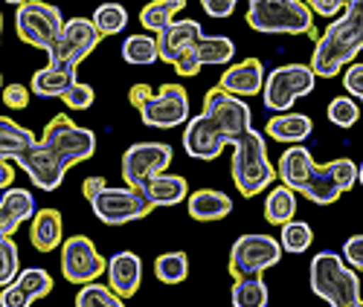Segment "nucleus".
<instances>
[{
    "label": "nucleus",
    "instance_id": "nucleus-50",
    "mask_svg": "<svg viewBox=\"0 0 363 307\" xmlns=\"http://www.w3.org/2000/svg\"><path fill=\"white\" fill-rule=\"evenodd\" d=\"M0 29H4V15H0Z\"/></svg>",
    "mask_w": 363,
    "mask_h": 307
},
{
    "label": "nucleus",
    "instance_id": "nucleus-4",
    "mask_svg": "<svg viewBox=\"0 0 363 307\" xmlns=\"http://www.w3.org/2000/svg\"><path fill=\"white\" fill-rule=\"evenodd\" d=\"M247 23L264 35H308L320 38L314 29V15L302 0H250Z\"/></svg>",
    "mask_w": 363,
    "mask_h": 307
},
{
    "label": "nucleus",
    "instance_id": "nucleus-7",
    "mask_svg": "<svg viewBox=\"0 0 363 307\" xmlns=\"http://www.w3.org/2000/svg\"><path fill=\"white\" fill-rule=\"evenodd\" d=\"M131 105L140 110L143 122L151 128H177L189 122V96L184 84H160V90L148 84H134L128 93Z\"/></svg>",
    "mask_w": 363,
    "mask_h": 307
},
{
    "label": "nucleus",
    "instance_id": "nucleus-20",
    "mask_svg": "<svg viewBox=\"0 0 363 307\" xmlns=\"http://www.w3.org/2000/svg\"><path fill=\"white\" fill-rule=\"evenodd\" d=\"M105 272H108V287H111L119 299H131V296H137L140 282H143V261H140L137 253L123 250V253L111 255Z\"/></svg>",
    "mask_w": 363,
    "mask_h": 307
},
{
    "label": "nucleus",
    "instance_id": "nucleus-22",
    "mask_svg": "<svg viewBox=\"0 0 363 307\" xmlns=\"http://www.w3.org/2000/svg\"><path fill=\"white\" fill-rule=\"evenodd\" d=\"M314 171V157L306 145H291L282 157H279V166H277V174L282 180V186H288L291 192H302L306 183Z\"/></svg>",
    "mask_w": 363,
    "mask_h": 307
},
{
    "label": "nucleus",
    "instance_id": "nucleus-2",
    "mask_svg": "<svg viewBox=\"0 0 363 307\" xmlns=\"http://www.w3.org/2000/svg\"><path fill=\"white\" fill-rule=\"evenodd\" d=\"M250 128V108L216 84L203 96V113L186 122L184 151L192 160H216L224 145H235Z\"/></svg>",
    "mask_w": 363,
    "mask_h": 307
},
{
    "label": "nucleus",
    "instance_id": "nucleus-30",
    "mask_svg": "<svg viewBox=\"0 0 363 307\" xmlns=\"http://www.w3.org/2000/svg\"><path fill=\"white\" fill-rule=\"evenodd\" d=\"M195 55L203 64H230L235 55V44L227 35H201V41L195 44Z\"/></svg>",
    "mask_w": 363,
    "mask_h": 307
},
{
    "label": "nucleus",
    "instance_id": "nucleus-28",
    "mask_svg": "<svg viewBox=\"0 0 363 307\" xmlns=\"http://www.w3.org/2000/svg\"><path fill=\"white\" fill-rule=\"evenodd\" d=\"M184 6H186V0H151L140 12V23H143V29L155 33V38H157Z\"/></svg>",
    "mask_w": 363,
    "mask_h": 307
},
{
    "label": "nucleus",
    "instance_id": "nucleus-18",
    "mask_svg": "<svg viewBox=\"0 0 363 307\" xmlns=\"http://www.w3.org/2000/svg\"><path fill=\"white\" fill-rule=\"evenodd\" d=\"M203 29L198 21L186 18V21H172L163 33L157 35V52H160V61H166V64H177V58L195 50V44L201 41Z\"/></svg>",
    "mask_w": 363,
    "mask_h": 307
},
{
    "label": "nucleus",
    "instance_id": "nucleus-23",
    "mask_svg": "<svg viewBox=\"0 0 363 307\" xmlns=\"http://www.w3.org/2000/svg\"><path fill=\"white\" fill-rule=\"evenodd\" d=\"M29 238H33V247L38 253H52L62 247L65 232H62V212L58 209H38L33 218V229H29Z\"/></svg>",
    "mask_w": 363,
    "mask_h": 307
},
{
    "label": "nucleus",
    "instance_id": "nucleus-39",
    "mask_svg": "<svg viewBox=\"0 0 363 307\" xmlns=\"http://www.w3.org/2000/svg\"><path fill=\"white\" fill-rule=\"evenodd\" d=\"M94 99H96L94 87L84 84V81H76V84L67 90V93L62 96V102H65L67 108H73V110H87L90 105H94Z\"/></svg>",
    "mask_w": 363,
    "mask_h": 307
},
{
    "label": "nucleus",
    "instance_id": "nucleus-15",
    "mask_svg": "<svg viewBox=\"0 0 363 307\" xmlns=\"http://www.w3.org/2000/svg\"><path fill=\"white\" fill-rule=\"evenodd\" d=\"M108 261L99 255L96 243L87 235H73L62 243V272L70 284H90L105 272Z\"/></svg>",
    "mask_w": 363,
    "mask_h": 307
},
{
    "label": "nucleus",
    "instance_id": "nucleus-6",
    "mask_svg": "<svg viewBox=\"0 0 363 307\" xmlns=\"http://www.w3.org/2000/svg\"><path fill=\"white\" fill-rule=\"evenodd\" d=\"M233 183L245 197H256L259 192L270 189L277 180V166L267 160L264 137L250 128L233 145Z\"/></svg>",
    "mask_w": 363,
    "mask_h": 307
},
{
    "label": "nucleus",
    "instance_id": "nucleus-10",
    "mask_svg": "<svg viewBox=\"0 0 363 307\" xmlns=\"http://www.w3.org/2000/svg\"><path fill=\"white\" fill-rule=\"evenodd\" d=\"M282 261V243L270 235H241L230 250L233 279H256Z\"/></svg>",
    "mask_w": 363,
    "mask_h": 307
},
{
    "label": "nucleus",
    "instance_id": "nucleus-25",
    "mask_svg": "<svg viewBox=\"0 0 363 307\" xmlns=\"http://www.w3.org/2000/svg\"><path fill=\"white\" fill-rule=\"evenodd\" d=\"M143 195L151 200V206H177L189 197V183L180 174H160L148 183Z\"/></svg>",
    "mask_w": 363,
    "mask_h": 307
},
{
    "label": "nucleus",
    "instance_id": "nucleus-34",
    "mask_svg": "<svg viewBox=\"0 0 363 307\" xmlns=\"http://www.w3.org/2000/svg\"><path fill=\"white\" fill-rule=\"evenodd\" d=\"M155 275L163 284H180L189 275V258L186 253H166L155 261Z\"/></svg>",
    "mask_w": 363,
    "mask_h": 307
},
{
    "label": "nucleus",
    "instance_id": "nucleus-38",
    "mask_svg": "<svg viewBox=\"0 0 363 307\" xmlns=\"http://www.w3.org/2000/svg\"><path fill=\"white\" fill-rule=\"evenodd\" d=\"M357 116H360V110H357L354 99H349V96L331 99V105H328V119L335 122L337 128H352L354 122H357Z\"/></svg>",
    "mask_w": 363,
    "mask_h": 307
},
{
    "label": "nucleus",
    "instance_id": "nucleus-41",
    "mask_svg": "<svg viewBox=\"0 0 363 307\" xmlns=\"http://www.w3.org/2000/svg\"><path fill=\"white\" fill-rule=\"evenodd\" d=\"M4 102H6V108H12V110H23V108L29 105V90H26L23 84H6V87H4Z\"/></svg>",
    "mask_w": 363,
    "mask_h": 307
},
{
    "label": "nucleus",
    "instance_id": "nucleus-16",
    "mask_svg": "<svg viewBox=\"0 0 363 307\" xmlns=\"http://www.w3.org/2000/svg\"><path fill=\"white\" fill-rule=\"evenodd\" d=\"M35 142L38 137L29 128H21L9 116H0V192L12 189V180H15V168H9L6 160H21Z\"/></svg>",
    "mask_w": 363,
    "mask_h": 307
},
{
    "label": "nucleus",
    "instance_id": "nucleus-44",
    "mask_svg": "<svg viewBox=\"0 0 363 307\" xmlns=\"http://www.w3.org/2000/svg\"><path fill=\"white\" fill-rule=\"evenodd\" d=\"M174 70H177V76H198L201 61H198L195 50H189V52L180 55V58H177V64H174Z\"/></svg>",
    "mask_w": 363,
    "mask_h": 307
},
{
    "label": "nucleus",
    "instance_id": "nucleus-17",
    "mask_svg": "<svg viewBox=\"0 0 363 307\" xmlns=\"http://www.w3.org/2000/svg\"><path fill=\"white\" fill-rule=\"evenodd\" d=\"M52 293V275L41 267H26L18 272V279L0 290V307H29L35 299Z\"/></svg>",
    "mask_w": 363,
    "mask_h": 307
},
{
    "label": "nucleus",
    "instance_id": "nucleus-3",
    "mask_svg": "<svg viewBox=\"0 0 363 307\" xmlns=\"http://www.w3.org/2000/svg\"><path fill=\"white\" fill-rule=\"evenodd\" d=\"M363 50V0L346 4V15H340L325 33L317 38L311 52V73L331 79L340 76V70L354 61V55Z\"/></svg>",
    "mask_w": 363,
    "mask_h": 307
},
{
    "label": "nucleus",
    "instance_id": "nucleus-21",
    "mask_svg": "<svg viewBox=\"0 0 363 307\" xmlns=\"http://www.w3.org/2000/svg\"><path fill=\"white\" fill-rule=\"evenodd\" d=\"M35 195L26 189H6L0 197V235H15L23 221L35 218Z\"/></svg>",
    "mask_w": 363,
    "mask_h": 307
},
{
    "label": "nucleus",
    "instance_id": "nucleus-27",
    "mask_svg": "<svg viewBox=\"0 0 363 307\" xmlns=\"http://www.w3.org/2000/svg\"><path fill=\"white\" fill-rule=\"evenodd\" d=\"M76 70H58V67H44L33 76L29 81V90H33L35 96H44V99H62L67 90L76 84Z\"/></svg>",
    "mask_w": 363,
    "mask_h": 307
},
{
    "label": "nucleus",
    "instance_id": "nucleus-42",
    "mask_svg": "<svg viewBox=\"0 0 363 307\" xmlns=\"http://www.w3.org/2000/svg\"><path fill=\"white\" fill-rule=\"evenodd\" d=\"M343 81H346V93H352L354 99L363 102V64H352V67L346 70Z\"/></svg>",
    "mask_w": 363,
    "mask_h": 307
},
{
    "label": "nucleus",
    "instance_id": "nucleus-9",
    "mask_svg": "<svg viewBox=\"0 0 363 307\" xmlns=\"http://www.w3.org/2000/svg\"><path fill=\"white\" fill-rule=\"evenodd\" d=\"M317 84V76L308 64H282L264 76V108L274 113H285L296 99L308 96Z\"/></svg>",
    "mask_w": 363,
    "mask_h": 307
},
{
    "label": "nucleus",
    "instance_id": "nucleus-47",
    "mask_svg": "<svg viewBox=\"0 0 363 307\" xmlns=\"http://www.w3.org/2000/svg\"><path fill=\"white\" fill-rule=\"evenodd\" d=\"M357 180H360V186H363V166H357Z\"/></svg>",
    "mask_w": 363,
    "mask_h": 307
},
{
    "label": "nucleus",
    "instance_id": "nucleus-45",
    "mask_svg": "<svg viewBox=\"0 0 363 307\" xmlns=\"http://www.w3.org/2000/svg\"><path fill=\"white\" fill-rule=\"evenodd\" d=\"M343 0H311L308 4V9H311V15L317 12V15H323V18H331V15H337V12H343Z\"/></svg>",
    "mask_w": 363,
    "mask_h": 307
},
{
    "label": "nucleus",
    "instance_id": "nucleus-11",
    "mask_svg": "<svg viewBox=\"0 0 363 307\" xmlns=\"http://www.w3.org/2000/svg\"><path fill=\"white\" fill-rule=\"evenodd\" d=\"M172 166V145L166 142H137L123 154V177L128 189L145 192V186L155 177L166 174Z\"/></svg>",
    "mask_w": 363,
    "mask_h": 307
},
{
    "label": "nucleus",
    "instance_id": "nucleus-36",
    "mask_svg": "<svg viewBox=\"0 0 363 307\" xmlns=\"http://www.w3.org/2000/svg\"><path fill=\"white\" fill-rule=\"evenodd\" d=\"M311 241H314V232H311L308 224L291 221V224L282 226V238H279L282 253H294V255H299V253H306V250L311 247Z\"/></svg>",
    "mask_w": 363,
    "mask_h": 307
},
{
    "label": "nucleus",
    "instance_id": "nucleus-8",
    "mask_svg": "<svg viewBox=\"0 0 363 307\" xmlns=\"http://www.w3.org/2000/svg\"><path fill=\"white\" fill-rule=\"evenodd\" d=\"M15 33L26 47L44 50L50 55L65 33V15L58 6L41 4V0H26V4H18Z\"/></svg>",
    "mask_w": 363,
    "mask_h": 307
},
{
    "label": "nucleus",
    "instance_id": "nucleus-46",
    "mask_svg": "<svg viewBox=\"0 0 363 307\" xmlns=\"http://www.w3.org/2000/svg\"><path fill=\"white\" fill-rule=\"evenodd\" d=\"M105 186H108V180H105V177H87L82 189H84V197H87V200H94Z\"/></svg>",
    "mask_w": 363,
    "mask_h": 307
},
{
    "label": "nucleus",
    "instance_id": "nucleus-29",
    "mask_svg": "<svg viewBox=\"0 0 363 307\" xmlns=\"http://www.w3.org/2000/svg\"><path fill=\"white\" fill-rule=\"evenodd\" d=\"M294 214H296V192H291L288 186L270 189V195L264 200V218H267V224L285 226V224L294 221Z\"/></svg>",
    "mask_w": 363,
    "mask_h": 307
},
{
    "label": "nucleus",
    "instance_id": "nucleus-1",
    "mask_svg": "<svg viewBox=\"0 0 363 307\" xmlns=\"http://www.w3.org/2000/svg\"><path fill=\"white\" fill-rule=\"evenodd\" d=\"M94 151H96V134L90 128L76 125L67 113H58L47 122L38 142L29 148L18 163L29 174L35 189L55 192L62 186L67 168L90 160Z\"/></svg>",
    "mask_w": 363,
    "mask_h": 307
},
{
    "label": "nucleus",
    "instance_id": "nucleus-32",
    "mask_svg": "<svg viewBox=\"0 0 363 307\" xmlns=\"http://www.w3.org/2000/svg\"><path fill=\"white\" fill-rule=\"evenodd\" d=\"M123 58L128 61V64H137V67L155 64V61L160 58V52H157V38H155V35H131V38H125V44H123Z\"/></svg>",
    "mask_w": 363,
    "mask_h": 307
},
{
    "label": "nucleus",
    "instance_id": "nucleus-5",
    "mask_svg": "<svg viewBox=\"0 0 363 307\" xmlns=\"http://www.w3.org/2000/svg\"><path fill=\"white\" fill-rule=\"evenodd\" d=\"M311 290L331 307H352L360 301V279L340 253H317L311 258Z\"/></svg>",
    "mask_w": 363,
    "mask_h": 307
},
{
    "label": "nucleus",
    "instance_id": "nucleus-35",
    "mask_svg": "<svg viewBox=\"0 0 363 307\" xmlns=\"http://www.w3.org/2000/svg\"><path fill=\"white\" fill-rule=\"evenodd\" d=\"M76 307H125V299H119L108 284H84L76 293Z\"/></svg>",
    "mask_w": 363,
    "mask_h": 307
},
{
    "label": "nucleus",
    "instance_id": "nucleus-33",
    "mask_svg": "<svg viewBox=\"0 0 363 307\" xmlns=\"http://www.w3.org/2000/svg\"><path fill=\"white\" fill-rule=\"evenodd\" d=\"M90 21H94V26L99 29L102 38L105 35H119L128 26V12H125V6H119V4H102V6H96V12H94Z\"/></svg>",
    "mask_w": 363,
    "mask_h": 307
},
{
    "label": "nucleus",
    "instance_id": "nucleus-26",
    "mask_svg": "<svg viewBox=\"0 0 363 307\" xmlns=\"http://www.w3.org/2000/svg\"><path fill=\"white\" fill-rule=\"evenodd\" d=\"M264 134L277 142H288V145H299L302 139L311 137V119L306 113H282L274 116L264 125Z\"/></svg>",
    "mask_w": 363,
    "mask_h": 307
},
{
    "label": "nucleus",
    "instance_id": "nucleus-31",
    "mask_svg": "<svg viewBox=\"0 0 363 307\" xmlns=\"http://www.w3.org/2000/svg\"><path fill=\"white\" fill-rule=\"evenodd\" d=\"M267 284L262 282V275L256 279H235L233 284V307H267Z\"/></svg>",
    "mask_w": 363,
    "mask_h": 307
},
{
    "label": "nucleus",
    "instance_id": "nucleus-49",
    "mask_svg": "<svg viewBox=\"0 0 363 307\" xmlns=\"http://www.w3.org/2000/svg\"><path fill=\"white\" fill-rule=\"evenodd\" d=\"M352 307H363V299H360V301H357V304H352Z\"/></svg>",
    "mask_w": 363,
    "mask_h": 307
},
{
    "label": "nucleus",
    "instance_id": "nucleus-37",
    "mask_svg": "<svg viewBox=\"0 0 363 307\" xmlns=\"http://www.w3.org/2000/svg\"><path fill=\"white\" fill-rule=\"evenodd\" d=\"M21 272V253L18 243L9 235H0V287H6L18 279Z\"/></svg>",
    "mask_w": 363,
    "mask_h": 307
},
{
    "label": "nucleus",
    "instance_id": "nucleus-48",
    "mask_svg": "<svg viewBox=\"0 0 363 307\" xmlns=\"http://www.w3.org/2000/svg\"><path fill=\"white\" fill-rule=\"evenodd\" d=\"M0 93H4V76H0Z\"/></svg>",
    "mask_w": 363,
    "mask_h": 307
},
{
    "label": "nucleus",
    "instance_id": "nucleus-43",
    "mask_svg": "<svg viewBox=\"0 0 363 307\" xmlns=\"http://www.w3.org/2000/svg\"><path fill=\"white\" fill-rule=\"evenodd\" d=\"M201 6L209 18H230L235 12V0H203Z\"/></svg>",
    "mask_w": 363,
    "mask_h": 307
},
{
    "label": "nucleus",
    "instance_id": "nucleus-14",
    "mask_svg": "<svg viewBox=\"0 0 363 307\" xmlns=\"http://www.w3.org/2000/svg\"><path fill=\"white\" fill-rule=\"evenodd\" d=\"M354 183H357V166H354L349 157L331 160V163H325V166H317V163H314V171H311L306 189H302L299 195L308 197L311 203L328 206V203H335L343 192H349Z\"/></svg>",
    "mask_w": 363,
    "mask_h": 307
},
{
    "label": "nucleus",
    "instance_id": "nucleus-40",
    "mask_svg": "<svg viewBox=\"0 0 363 307\" xmlns=\"http://www.w3.org/2000/svg\"><path fill=\"white\" fill-rule=\"evenodd\" d=\"M343 258H346V264H349V267L363 270V235H352V238H346Z\"/></svg>",
    "mask_w": 363,
    "mask_h": 307
},
{
    "label": "nucleus",
    "instance_id": "nucleus-24",
    "mask_svg": "<svg viewBox=\"0 0 363 307\" xmlns=\"http://www.w3.org/2000/svg\"><path fill=\"white\" fill-rule=\"evenodd\" d=\"M186 209L195 221L206 224V221H221L233 212V200L224 195V192H216V189H201V192H192L186 197Z\"/></svg>",
    "mask_w": 363,
    "mask_h": 307
},
{
    "label": "nucleus",
    "instance_id": "nucleus-19",
    "mask_svg": "<svg viewBox=\"0 0 363 307\" xmlns=\"http://www.w3.org/2000/svg\"><path fill=\"white\" fill-rule=\"evenodd\" d=\"M264 67H262V61L259 58H245V61H238V64L227 67L218 87L224 90V93L230 96H241V99H247V96H256L264 90Z\"/></svg>",
    "mask_w": 363,
    "mask_h": 307
},
{
    "label": "nucleus",
    "instance_id": "nucleus-13",
    "mask_svg": "<svg viewBox=\"0 0 363 307\" xmlns=\"http://www.w3.org/2000/svg\"><path fill=\"white\" fill-rule=\"evenodd\" d=\"M90 209L94 214L108 224V226H123V224H131V221H140L145 214H151V200L143 195V192H134V189H113V186H105L94 200H90Z\"/></svg>",
    "mask_w": 363,
    "mask_h": 307
},
{
    "label": "nucleus",
    "instance_id": "nucleus-12",
    "mask_svg": "<svg viewBox=\"0 0 363 307\" xmlns=\"http://www.w3.org/2000/svg\"><path fill=\"white\" fill-rule=\"evenodd\" d=\"M102 35L94 26V21L87 18H70L65 21V33L58 38V44L50 52V67L58 70H76L82 61L99 47Z\"/></svg>",
    "mask_w": 363,
    "mask_h": 307
}]
</instances>
